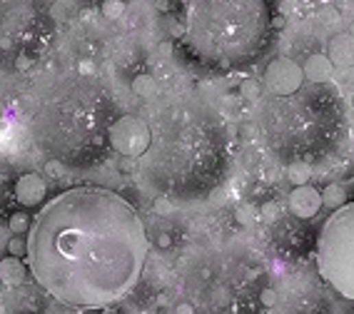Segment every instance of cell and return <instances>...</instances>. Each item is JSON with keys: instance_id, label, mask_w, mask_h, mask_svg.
Returning <instances> with one entry per match:
<instances>
[{"instance_id": "83f0119b", "label": "cell", "mask_w": 354, "mask_h": 314, "mask_svg": "<svg viewBox=\"0 0 354 314\" xmlns=\"http://www.w3.org/2000/svg\"><path fill=\"white\" fill-rule=\"evenodd\" d=\"M175 312L177 314H195V307H192V304L187 300H182V302H177Z\"/></svg>"}, {"instance_id": "d4e9b609", "label": "cell", "mask_w": 354, "mask_h": 314, "mask_svg": "<svg viewBox=\"0 0 354 314\" xmlns=\"http://www.w3.org/2000/svg\"><path fill=\"white\" fill-rule=\"evenodd\" d=\"M277 215H279L277 202H265V205L259 207V217L270 219V222H277Z\"/></svg>"}, {"instance_id": "7c38bea8", "label": "cell", "mask_w": 354, "mask_h": 314, "mask_svg": "<svg viewBox=\"0 0 354 314\" xmlns=\"http://www.w3.org/2000/svg\"><path fill=\"white\" fill-rule=\"evenodd\" d=\"M287 207L292 212V217H297V219L317 217L322 212V207H324V202H322V190H317L314 184L292 187V192L287 195Z\"/></svg>"}, {"instance_id": "cb8c5ba5", "label": "cell", "mask_w": 354, "mask_h": 314, "mask_svg": "<svg viewBox=\"0 0 354 314\" xmlns=\"http://www.w3.org/2000/svg\"><path fill=\"white\" fill-rule=\"evenodd\" d=\"M277 302H279V294L277 289H272L270 285H267L262 292H259V304H262V309H272L277 307Z\"/></svg>"}, {"instance_id": "603a6c76", "label": "cell", "mask_w": 354, "mask_h": 314, "mask_svg": "<svg viewBox=\"0 0 354 314\" xmlns=\"http://www.w3.org/2000/svg\"><path fill=\"white\" fill-rule=\"evenodd\" d=\"M8 254L10 257H27V237H21V234H13L8 239Z\"/></svg>"}, {"instance_id": "5bb4252c", "label": "cell", "mask_w": 354, "mask_h": 314, "mask_svg": "<svg viewBox=\"0 0 354 314\" xmlns=\"http://www.w3.org/2000/svg\"><path fill=\"white\" fill-rule=\"evenodd\" d=\"M302 70H305L307 82H317V85H327V82H332L334 75V65L327 58V53L307 55V60L302 62Z\"/></svg>"}, {"instance_id": "30bf717a", "label": "cell", "mask_w": 354, "mask_h": 314, "mask_svg": "<svg viewBox=\"0 0 354 314\" xmlns=\"http://www.w3.org/2000/svg\"><path fill=\"white\" fill-rule=\"evenodd\" d=\"M307 82L302 62L292 60V58H274L262 73V85H265L267 95H292Z\"/></svg>"}, {"instance_id": "7a4b0ae2", "label": "cell", "mask_w": 354, "mask_h": 314, "mask_svg": "<svg viewBox=\"0 0 354 314\" xmlns=\"http://www.w3.org/2000/svg\"><path fill=\"white\" fill-rule=\"evenodd\" d=\"M150 147L137 160V180L172 205H200L227 184L235 145L225 117L200 97H175L155 110Z\"/></svg>"}, {"instance_id": "d6986e66", "label": "cell", "mask_w": 354, "mask_h": 314, "mask_svg": "<svg viewBox=\"0 0 354 314\" xmlns=\"http://www.w3.org/2000/svg\"><path fill=\"white\" fill-rule=\"evenodd\" d=\"M132 93H135L137 97H152L157 93V80L152 75H148V73H140V75L132 77Z\"/></svg>"}, {"instance_id": "44dd1931", "label": "cell", "mask_w": 354, "mask_h": 314, "mask_svg": "<svg viewBox=\"0 0 354 314\" xmlns=\"http://www.w3.org/2000/svg\"><path fill=\"white\" fill-rule=\"evenodd\" d=\"M128 5H125V0H100V13L108 18V21H117V18H123Z\"/></svg>"}, {"instance_id": "ba28073f", "label": "cell", "mask_w": 354, "mask_h": 314, "mask_svg": "<svg viewBox=\"0 0 354 314\" xmlns=\"http://www.w3.org/2000/svg\"><path fill=\"white\" fill-rule=\"evenodd\" d=\"M314 260L322 282L354 302V200L324 217L314 239Z\"/></svg>"}, {"instance_id": "ac0fdd59", "label": "cell", "mask_w": 354, "mask_h": 314, "mask_svg": "<svg viewBox=\"0 0 354 314\" xmlns=\"http://www.w3.org/2000/svg\"><path fill=\"white\" fill-rule=\"evenodd\" d=\"M287 180L292 182V187H300V184H309V180H312V165H307V162H290V165H287Z\"/></svg>"}, {"instance_id": "f546056e", "label": "cell", "mask_w": 354, "mask_h": 314, "mask_svg": "<svg viewBox=\"0 0 354 314\" xmlns=\"http://www.w3.org/2000/svg\"><path fill=\"white\" fill-rule=\"evenodd\" d=\"M85 314H97V312H85Z\"/></svg>"}, {"instance_id": "7402d4cb", "label": "cell", "mask_w": 354, "mask_h": 314, "mask_svg": "<svg viewBox=\"0 0 354 314\" xmlns=\"http://www.w3.org/2000/svg\"><path fill=\"white\" fill-rule=\"evenodd\" d=\"M235 219H237V225L250 227L259 219V210H255L252 205H242V207H237V212H235Z\"/></svg>"}, {"instance_id": "277c9868", "label": "cell", "mask_w": 354, "mask_h": 314, "mask_svg": "<svg viewBox=\"0 0 354 314\" xmlns=\"http://www.w3.org/2000/svg\"><path fill=\"white\" fill-rule=\"evenodd\" d=\"M115 117V95L100 77L68 73L35 93L27 130L48 160L68 170H90L108 157V130Z\"/></svg>"}, {"instance_id": "3957f363", "label": "cell", "mask_w": 354, "mask_h": 314, "mask_svg": "<svg viewBox=\"0 0 354 314\" xmlns=\"http://www.w3.org/2000/svg\"><path fill=\"white\" fill-rule=\"evenodd\" d=\"M175 53L200 73L227 75L257 62L274 35V0H172Z\"/></svg>"}, {"instance_id": "f1b7e54d", "label": "cell", "mask_w": 354, "mask_h": 314, "mask_svg": "<svg viewBox=\"0 0 354 314\" xmlns=\"http://www.w3.org/2000/svg\"><path fill=\"white\" fill-rule=\"evenodd\" d=\"M157 50H160V53H163L165 58H167V55L175 53V43H172V40H165V43H160V45H157Z\"/></svg>"}, {"instance_id": "8fae6325", "label": "cell", "mask_w": 354, "mask_h": 314, "mask_svg": "<svg viewBox=\"0 0 354 314\" xmlns=\"http://www.w3.org/2000/svg\"><path fill=\"white\" fill-rule=\"evenodd\" d=\"M13 197L25 210L43 205L48 200V182H45V178H43L40 172H25V175H21V178L15 180Z\"/></svg>"}, {"instance_id": "4fadbf2b", "label": "cell", "mask_w": 354, "mask_h": 314, "mask_svg": "<svg viewBox=\"0 0 354 314\" xmlns=\"http://www.w3.org/2000/svg\"><path fill=\"white\" fill-rule=\"evenodd\" d=\"M327 58L332 60L334 68H354V33L349 30L334 33L327 40Z\"/></svg>"}, {"instance_id": "9a60e30c", "label": "cell", "mask_w": 354, "mask_h": 314, "mask_svg": "<svg viewBox=\"0 0 354 314\" xmlns=\"http://www.w3.org/2000/svg\"><path fill=\"white\" fill-rule=\"evenodd\" d=\"M27 274H30V269H27V262H23L21 257H3L0 260V280L5 282L8 287H21L23 282L27 280Z\"/></svg>"}, {"instance_id": "52a82bcc", "label": "cell", "mask_w": 354, "mask_h": 314, "mask_svg": "<svg viewBox=\"0 0 354 314\" xmlns=\"http://www.w3.org/2000/svg\"><path fill=\"white\" fill-rule=\"evenodd\" d=\"M53 38L55 21L45 0H0V68L30 70Z\"/></svg>"}, {"instance_id": "9c48e42d", "label": "cell", "mask_w": 354, "mask_h": 314, "mask_svg": "<svg viewBox=\"0 0 354 314\" xmlns=\"http://www.w3.org/2000/svg\"><path fill=\"white\" fill-rule=\"evenodd\" d=\"M152 140L150 123L140 115H117L108 130V145L110 150L128 160H140L148 152Z\"/></svg>"}, {"instance_id": "ffe728a7", "label": "cell", "mask_w": 354, "mask_h": 314, "mask_svg": "<svg viewBox=\"0 0 354 314\" xmlns=\"http://www.w3.org/2000/svg\"><path fill=\"white\" fill-rule=\"evenodd\" d=\"M8 227H10V232L13 234H27L30 232V227H33V219H30V215L27 212H23V210H18V212H13L10 217H8Z\"/></svg>"}, {"instance_id": "484cf974", "label": "cell", "mask_w": 354, "mask_h": 314, "mask_svg": "<svg viewBox=\"0 0 354 314\" xmlns=\"http://www.w3.org/2000/svg\"><path fill=\"white\" fill-rule=\"evenodd\" d=\"M65 170H68V167L62 162H58V160H48V162H45V172H50V178H55V180L62 178Z\"/></svg>"}, {"instance_id": "5b68a950", "label": "cell", "mask_w": 354, "mask_h": 314, "mask_svg": "<svg viewBox=\"0 0 354 314\" xmlns=\"http://www.w3.org/2000/svg\"><path fill=\"white\" fill-rule=\"evenodd\" d=\"M257 130L279 162H322L349 135L347 103L332 82H305L292 95H265L259 100Z\"/></svg>"}, {"instance_id": "8992f818", "label": "cell", "mask_w": 354, "mask_h": 314, "mask_svg": "<svg viewBox=\"0 0 354 314\" xmlns=\"http://www.w3.org/2000/svg\"><path fill=\"white\" fill-rule=\"evenodd\" d=\"M265 287V265L237 247L195 257L182 272L185 300L195 314H259Z\"/></svg>"}, {"instance_id": "2e32d148", "label": "cell", "mask_w": 354, "mask_h": 314, "mask_svg": "<svg viewBox=\"0 0 354 314\" xmlns=\"http://www.w3.org/2000/svg\"><path fill=\"white\" fill-rule=\"evenodd\" d=\"M322 202L332 210H340L342 205H347V187L340 182H329L324 190H322Z\"/></svg>"}, {"instance_id": "6da1fadb", "label": "cell", "mask_w": 354, "mask_h": 314, "mask_svg": "<svg viewBox=\"0 0 354 314\" xmlns=\"http://www.w3.org/2000/svg\"><path fill=\"white\" fill-rule=\"evenodd\" d=\"M150 237L140 212L108 187L78 184L40 207L27 232V269L70 309L100 312L143 277Z\"/></svg>"}, {"instance_id": "4316f807", "label": "cell", "mask_w": 354, "mask_h": 314, "mask_svg": "<svg viewBox=\"0 0 354 314\" xmlns=\"http://www.w3.org/2000/svg\"><path fill=\"white\" fill-rule=\"evenodd\" d=\"M157 247H160V250H170V247H172V237H170V232L157 234Z\"/></svg>"}, {"instance_id": "e0dca14e", "label": "cell", "mask_w": 354, "mask_h": 314, "mask_svg": "<svg viewBox=\"0 0 354 314\" xmlns=\"http://www.w3.org/2000/svg\"><path fill=\"white\" fill-rule=\"evenodd\" d=\"M239 95L245 97L247 103L257 105L259 100L265 97V85H262V80H257V77H245V80L239 82Z\"/></svg>"}]
</instances>
